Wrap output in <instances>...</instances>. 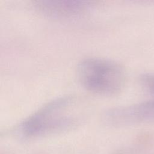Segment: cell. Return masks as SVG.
Segmentation results:
<instances>
[{
    "instance_id": "1",
    "label": "cell",
    "mask_w": 154,
    "mask_h": 154,
    "mask_svg": "<svg viewBox=\"0 0 154 154\" xmlns=\"http://www.w3.org/2000/svg\"><path fill=\"white\" fill-rule=\"evenodd\" d=\"M76 105L72 96L55 99L25 119L19 131L26 137H36L71 128L79 119Z\"/></svg>"
},
{
    "instance_id": "2",
    "label": "cell",
    "mask_w": 154,
    "mask_h": 154,
    "mask_svg": "<svg viewBox=\"0 0 154 154\" xmlns=\"http://www.w3.org/2000/svg\"><path fill=\"white\" fill-rule=\"evenodd\" d=\"M77 76L88 91L104 96L116 95L125 85V69L109 60L90 57L82 60L77 66Z\"/></svg>"
},
{
    "instance_id": "3",
    "label": "cell",
    "mask_w": 154,
    "mask_h": 154,
    "mask_svg": "<svg viewBox=\"0 0 154 154\" xmlns=\"http://www.w3.org/2000/svg\"><path fill=\"white\" fill-rule=\"evenodd\" d=\"M36 9L45 16L58 19H70L87 13L90 4L80 1H37Z\"/></svg>"
},
{
    "instance_id": "4",
    "label": "cell",
    "mask_w": 154,
    "mask_h": 154,
    "mask_svg": "<svg viewBox=\"0 0 154 154\" xmlns=\"http://www.w3.org/2000/svg\"><path fill=\"white\" fill-rule=\"evenodd\" d=\"M153 118L154 100L114 108L106 111L104 115L105 121L114 125Z\"/></svg>"
},
{
    "instance_id": "5",
    "label": "cell",
    "mask_w": 154,
    "mask_h": 154,
    "mask_svg": "<svg viewBox=\"0 0 154 154\" xmlns=\"http://www.w3.org/2000/svg\"><path fill=\"white\" fill-rule=\"evenodd\" d=\"M140 82L146 90L154 94V73L143 75L140 78Z\"/></svg>"
}]
</instances>
